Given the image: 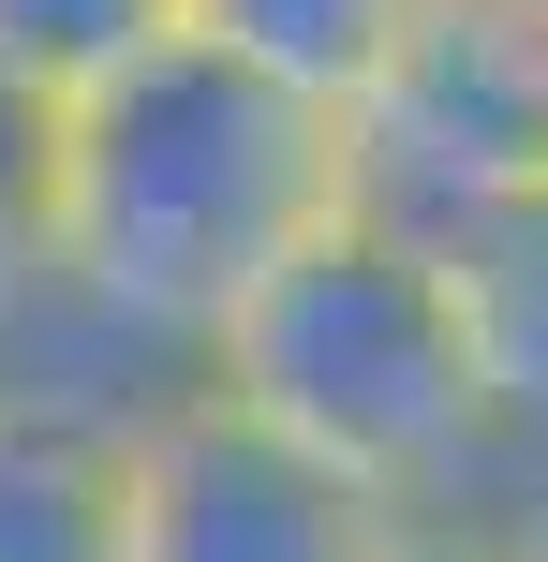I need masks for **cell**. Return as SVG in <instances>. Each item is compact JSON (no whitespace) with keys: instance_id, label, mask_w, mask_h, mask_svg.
<instances>
[{"instance_id":"6da1fadb","label":"cell","mask_w":548,"mask_h":562,"mask_svg":"<svg viewBox=\"0 0 548 562\" xmlns=\"http://www.w3.org/2000/svg\"><path fill=\"white\" fill-rule=\"evenodd\" d=\"M342 207V104L164 30L119 75L59 89V237L45 281L134 356L193 370V340Z\"/></svg>"},{"instance_id":"7a4b0ae2","label":"cell","mask_w":548,"mask_h":562,"mask_svg":"<svg viewBox=\"0 0 548 562\" xmlns=\"http://www.w3.org/2000/svg\"><path fill=\"white\" fill-rule=\"evenodd\" d=\"M193 370L223 400H253L267 429H297L326 474H356L385 518H474L504 474V415H490V370L460 340L445 252L371 223V207H326L193 340Z\"/></svg>"},{"instance_id":"3957f363","label":"cell","mask_w":548,"mask_h":562,"mask_svg":"<svg viewBox=\"0 0 548 562\" xmlns=\"http://www.w3.org/2000/svg\"><path fill=\"white\" fill-rule=\"evenodd\" d=\"M504 193H548V0H415L342 89V207L460 237Z\"/></svg>"},{"instance_id":"277c9868","label":"cell","mask_w":548,"mask_h":562,"mask_svg":"<svg viewBox=\"0 0 548 562\" xmlns=\"http://www.w3.org/2000/svg\"><path fill=\"white\" fill-rule=\"evenodd\" d=\"M385 533L401 518L356 474H326L208 370H164L119 415V562H371Z\"/></svg>"},{"instance_id":"5b68a950","label":"cell","mask_w":548,"mask_h":562,"mask_svg":"<svg viewBox=\"0 0 548 562\" xmlns=\"http://www.w3.org/2000/svg\"><path fill=\"white\" fill-rule=\"evenodd\" d=\"M430 252H445V296H460L474 370H490L504 459H519V445H548V193L474 207L460 237H430Z\"/></svg>"},{"instance_id":"8992f818","label":"cell","mask_w":548,"mask_h":562,"mask_svg":"<svg viewBox=\"0 0 548 562\" xmlns=\"http://www.w3.org/2000/svg\"><path fill=\"white\" fill-rule=\"evenodd\" d=\"M0 562H119V415L0 385Z\"/></svg>"},{"instance_id":"52a82bcc","label":"cell","mask_w":548,"mask_h":562,"mask_svg":"<svg viewBox=\"0 0 548 562\" xmlns=\"http://www.w3.org/2000/svg\"><path fill=\"white\" fill-rule=\"evenodd\" d=\"M401 15H415V0H178V30H208L223 59H253V75L312 89V104H342Z\"/></svg>"},{"instance_id":"ba28073f","label":"cell","mask_w":548,"mask_h":562,"mask_svg":"<svg viewBox=\"0 0 548 562\" xmlns=\"http://www.w3.org/2000/svg\"><path fill=\"white\" fill-rule=\"evenodd\" d=\"M164 30H178V0H0V59L30 89H89L134 45H164Z\"/></svg>"},{"instance_id":"9c48e42d","label":"cell","mask_w":548,"mask_h":562,"mask_svg":"<svg viewBox=\"0 0 548 562\" xmlns=\"http://www.w3.org/2000/svg\"><path fill=\"white\" fill-rule=\"evenodd\" d=\"M45 237H59V89L0 59V311L45 281Z\"/></svg>"},{"instance_id":"30bf717a","label":"cell","mask_w":548,"mask_h":562,"mask_svg":"<svg viewBox=\"0 0 548 562\" xmlns=\"http://www.w3.org/2000/svg\"><path fill=\"white\" fill-rule=\"evenodd\" d=\"M474 533H490V562H548V445H519V459L490 474Z\"/></svg>"},{"instance_id":"8fae6325","label":"cell","mask_w":548,"mask_h":562,"mask_svg":"<svg viewBox=\"0 0 548 562\" xmlns=\"http://www.w3.org/2000/svg\"><path fill=\"white\" fill-rule=\"evenodd\" d=\"M371 562H490V533H474V518H401Z\"/></svg>"}]
</instances>
